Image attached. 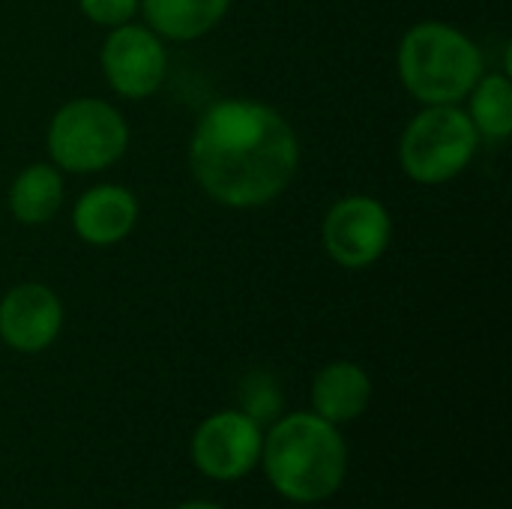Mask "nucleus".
<instances>
[{
	"instance_id": "obj_12",
	"label": "nucleus",
	"mask_w": 512,
	"mask_h": 509,
	"mask_svg": "<svg viewBox=\"0 0 512 509\" xmlns=\"http://www.w3.org/2000/svg\"><path fill=\"white\" fill-rule=\"evenodd\" d=\"M231 0H141L147 27L162 39L192 42L207 36L228 15Z\"/></svg>"
},
{
	"instance_id": "obj_5",
	"label": "nucleus",
	"mask_w": 512,
	"mask_h": 509,
	"mask_svg": "<svg viewBox=\"0 0 512 509\" xmlns=\"http://www.w3.org/2000/svg\"><path fill=\"white\" fill-rule=\"evenodd\" d=\"M480 135L462 105H423L399 141L402 171L420 186L456 180L477 156Z\"/></svg>"
},
{
	"instance_id": "obj_15",
	"label": "nucleus",
	"mask_w": 512,
	"mask_h": 509,
	"mask_svg": "<svg viewBox=\"0 0 512 509\" xmlns=\"http://www.w3.org/2000/svg\"><path fill=\"white\" fill-rule=\"evenodd\" d=\"M237 399H240V411H243L246 417H252L258 426H261V423L279 420L282 405H285L282 390H279V381H276L270 372H249V375L240 381Z\"/></svg>"
},
{
	"instance_id": "obj_7",
	"label": "nucleus",
	"mask_w": 512,
	"mask_h": 509,
	"mask_svg": "<svg viewBox=\"0 0 512 509\" xmlns=\"http://www.w3.org/2000/svg\"><path fill=\"white\" fill-rule=\"evenodd\" d=\"M108 87L123 99H147L153 96L168 72V51L159 33L147 24L126 21L111 27L99 54Z\"/></svg>"
},
{
	"instance_id": "obj_13",
	"label": "nucleus",
	"mask_w": 512,
	"mask_h": 509,
	"mask_svg": "<svg viewBox=\"0 0 512 509\" xmlns=\"http://www.w3.org/2000/svg\"><path fill=\"white\" fill-rule=\"evenodd\" d=\"M63 171L51 162H33L18 171L6 204L21 225H45L63 204Z\"/></svg>"
},
{
	"instance_id": "obj_16",
	"label": "nucleus",
	"mask_w": 512,
	"mask_h": 509,
	"mask_svg": "<svg viewBox=\"0 0 512 509\" xmlns=\"http://www.w3.org/2000/svg\"><path fill=\"white\" fill-rule=\"evenodd\" d=\"M141 0H78V9L87 21L99 27H120L135 18Z\"/></svg>"
},
{
	"instance_id": "obj_6",
	"label": "nucleus",
	"mask_w": 512,
	"mask_h": 509,
	"mask_svg": "<svg viewBox=\"0 0 512 509\" xmlns=\"http://www.w3.org/2000/svg\"><path fill=\"white\" fill-rule=\"evenodd\" d=\"M393 240V216L372 195H348L336 201L321 222L327 255L345 270H366L384 258Z\"/></svg>"
},
{
	"instance_id": "obj_2",
	"label": "nucleus",
	"mask_w": 512,
	"mask_h": 509,
	"mask_svg": "<svg viewBox=\"0 0 512 509\" xmlns=\"http://www.w3.org/2000/svg\"><path fill=\"white\" fill-rule=\"evenodd\" d=\"M261 465L273 489L294 504H318L339 492L348 474V447L339 426L315 411L279 417L261 444Z\"/></svg>"
},
{
	"instance_id": "obj_4",
	"label": "nucleus",
	"mask_w": 512,
	"mask_h": 509,
	"mask_svg": "<svg viewBox=\"0 0 512 509\" xmlns=\"http://www.w3.org/2000/svg\"><path fill=\"white\" fill-rule=\"evenodd\" d=\"M51 165L66 174H96L123 159L129 147L126 117L105 99L81 96L63 102L45 132Z\"/></svg>"
},
{
	"instance_id": "obj_17",
	"label": "nucleus",
	"mask_w": 512,
	"mask_h": 509,
	"mask_svg": "<svg viewBox=\"0 0 512 509\" xmlns=\"http://www.w3.org/2000/svg\"><path fill=\"white\" fill-rule=\"evenodd\" d=\"M177 509H225L219 504H210V501H189V504H180Z\"/></svg>"
},
{
	"instance_id": "obj_10",
	"label": "nucleus",
	"mask_w": 512,
	"mask_h": 509,
	"mask_svg": "<svg viewBox=\"0 0 512 509\" xmlns=\"http://www.w3.org/2000/svg\"><path fill=\"white\" fill-rule=\"evenodd\" d=\"M138 222V198L120 183L90 186L72 207V231L96 249L123 243Z\"/></svg>"
},
{
	"instance_id": "obj_1",
	"label": "nucleus",
	"mask_w": 512,
	"mask_h": 509,
	"mask_svg": "<svg viewBox=\"0 0 512 509\" xmlns=\"http://www.w3.org/2000/svg\"><path fill=\"white\" fill-rule=\"evenodd\" d=\"M195 183L222 207L255 210L276 201L300 168L294 126L267 102L222 99L195 123L189 138Z\"/></svg>"
},
{
	"instance_id": "obj_14",
	"label": "nucleus",
	"mask_w": 512,
	"mask_h": 509,
	"mask_svg": "<svg viewBox=\"0 0 512 509\" xmlns=\"http://www.w3.org/2000/svg\"><path fill=\"white\" fill-rule=\"evenodd\" d=\"M468 117L480 138L504 141L512 132V84L507 72H483L471 87Z\"/></svg>"
},
{
	"instance_id": "obj_9",
	"label": "nucleus",
	"mask_w": 512,
	"mask_h": 509,
	"mask_svg": "<svg viewBox=\"0 0 512 509\" xmlns=\"http://www.w3.org/2000/svg\"><path fill=\"white\" fill-rule=\"evenodd\" d=\"M63 330V303L42 282H21L0 297V339L18 354H39Z\"/></svg>"
},
{
	"instance_id": "obj_8",
	"label": "nucleus",
	"mask_w": 512,
	"mask_h": 509,
	"mask_svg": "<svg viewBox=\"0 0 512 509\" xmlns=\"http://www.w3.org/2000/svg\"><path fill=\"white\" fill-rule=\"evenodd\" d=\"M261 444V426L252 417L243 411H219L195 429L189 453L204 477L216 483H234L261 462Z\"/></svg>"
},
{
	"instance_id": "obj_3",
	"label": "nucleus",
	"mask_w": 512,
	"mask_h": 509,
	"mask_svg": "<svg viewBox=\"0 0 512 509\" xmlns=\"http://www.w3.org/2000/svg\"><path fill=\"white\" fill-rule=\"evenodd\" d=\"M405 90L423 105H459L486 72L480 45L447 21L408 27L396 54Z\"/></svg>"
},
{
	"instance_id": "obj_11",
	"label": "nucleus",
	"mask_w": 512,
	"mask_h": 509,
	"mask_svg": "<svg viewBox=\"0 0 512 509\" xmlns=\"http://www.w3.org/2000/svg\"><path fill=\"white\" fill-rule=\"evenodd\" d=\"M372 399V378L363 366L336 360L312 381V411L333 426L357 420Z\"/></svg>"
}]
</instances>
